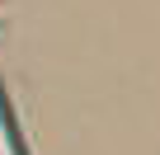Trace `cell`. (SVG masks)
<instances>
[{
  "mask_svg": "<svg viewBox=\"0 0 160 155\" xmlns=\"http://www.w3.org/2000/svg\"><path fill=\"white\" fill-rule=\"evenodd\" d=\"M0 136H5V150H10V155H28V150H24V136H19V118H14V104H10L5 85H0Z\"/></svg>",
  "mask_w": 160,
  "mask_h": 155,
  "instance_id": "1",
  "label": "cell"
}]
</instances>
